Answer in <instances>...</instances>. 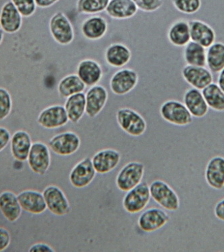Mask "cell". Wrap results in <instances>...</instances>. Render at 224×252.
Masks as SVG:
<instances>
[{"label": "cell", "instance_id": "484cf974", "mask_svg": "<svg viewBox=\"0 0 224 252\" xmlns=\"http://www.w3.org/2000/svg\"><path fill=\"white\" fill-rule=\"evenodd\" d=\"M21 206L17 196L10 191H5L0 194V211L9 222H14L20 218Z\"/></svg>", "mask_w": 224, "mask_h": 252}, {"label": "cell", "instance_id": "5bb4252c", "mask_svg": "<svg viewBox=\"0 0 224 252\" xmlns=\"http://www.w3.org/2000/svg\"><path fill=\"white\" fill-rule=\"evenodd\" d=\"M170 218L164 210L151 208L140 215L138 225L145 233H152L161 229L170 221Z\"/></svg>", "mask_w": 224, "mask_h": 252}, {"label": "cell", "instance_id": "ffe728a7", "mask_svg": "<svg viewBox=\"0 0 224 252\" xmlns=\"http://www.w3.org/2000/svg\"><path fill=\"white\" fill-rule=\"evenodd\" d=\"M191 40L203 46L205 49L210 47L216 41V32L208 24L199 20L189 21Z\"/></svg>", "mask_w": 224, "mask_h": 252}, {"label": "cell", "instance_id": "8992f818", "mask_svg": "<svg viewBox=\"0 0 224 252\" xmlns=\"http://www.w3.org/2000/svg\"><path fill=\"white\" fill-rule=\"evenodd\" d=\"M139 80V74L135 70L121 68L117 70L110 79V91L117 96H124L135 89Z\"/></svg>", "mask_w": 224, "mask_h": 252}, {"label": "cell", "instance_id": "d6a6232c", "mask_svg": "<svg viewBox=\"0 0 224 252\" xmlns=\"http://www.w3.org/2000/svg\"><path fill=\"white\" fill-rule=\"evenodd\" d=\"M174 8L186 15L196 14L201 8V0H172Z\"/></svg>", "mask_w": 224, "mask_h": 252}, {"label": "cell", "instance_id": "6da1fadb", "mask_svg": "<svg viewBox=\"0 0 224 252\" xmlns=\"http://www.w3.org/2000/svg\"><path fill=\"white\" fill-rule=\"evenodd\" d=\"M115 119L121 129L132 137L142 136L147 129V123L144 118L131 108H119L115 113Z\"/></svg>", "mask_w": 224, "mask_h": 252}, {"label": "cell", "instance_id": "7c38bea8", "mask_svg": "<svg viewBox=\"0 0 224 252\" xmlns=\"http://www.w3.org/2000/svg\"><path fill=\"white\" fill-rule=\"evenodd\" d=\"M69 118L65 106L61 104L51 105L40 112L37 122L47 129H56L65 126Z\"/></svg>", "mask_w": 224, "mask_h": 252}, {"label": "cell", "instance_id": "4fadbf2b", "mask_svg": "<svg viewBox=\"0 0 224 252\" xmlns=\"http://www.w3.org/2000/svg\"><path fill=\"white\" fill-rule=\"evenodd\" d=\"M96 174L91 158H84L70 172V183L75 189H84L92 183Z\"/></svg>", "mask_w": 224, "mask_h": 252}, {"label": "cell", "instance_id": "f35d334b", "mask_svg": "<svg viewBox=\"0 0 224 252\" xmlns=\"http://www.w3.org/2000/svg\"><path fill=\"white\" fill-rule=\"evenodd\" d=\"M214 213L215 217L220 221L224 222V198L217 202Z\"/></svg>", "mask_w": 224, "mask_h": 252}, {"label": "cell", "instance_id": "e575fe53", "mask_svg": "<svg viewBox=\"0 0 224 252\" xmlns=\"http://www.w3.org/2000/svg\"><path fill=\"white\" fill-rule=\"evenodd\" d=\"M23 17L28 18L34 15L37 10L35 0H11Z\"/></svg>", "mask_w": 224, "mask_h": 252}, {"label": "cell", "instance_id": "836d02e7", "mask_svg": "<svg viewBox=\"0 0 224 252\" xmlns=\"http://www.w3.org/2000/svg\"><path fill=\"white\" fill-rule=\"evenodd\" d=\"M12 108V97L5 88H0V121L8 117Z\"/></svg>", "mask_w": 224, "mask_h": 252}, {"label": "cell", "instance_id": "8fae6325", "mask_svg": "<svg viewBox=\"0 0 224 252\" xmlns=\"http://www.w3.org/2000/svg\"><path fill=\"white\" fill-rule=\"evenodd\" d=\"M108 91L104 86L97 84L88 88L85 93V114L87 117L93 119L100 115L108 104Z\"/></svg>", "mask_w": 224, "mask_h": 252}, {"label": "cell", "instance_id": "74e56055", "mask_svg": "<svg viewBox=\"0 0 224 252\" xmlns=\"http://www.w3.org/2000/svg\"><path fill=\"white\" fill-rule=\"evenodd\" d=\"M11 137L10 131L7 128L0 126V152L8 146Z\"/></svg>", "mask_w": 224, "mask_h": 252}, {"label": "cell", "instance_id": "ab89813d", "mask_svg": "<svg viewBox=\"0 0 224 252\" xmlns=\"http://www.w3.org/2000/svg\"><path fill=\"white\" fill-rule=\"evenodd\" d=\"M29 252H54V250H53L51 246H49V245L43 244V243H38V244H36L33 245L32 246H31L30 250H29Z\"/></svg>", "mask_w": 224, "mask_h": 252}, {"label": "cell", "instance_id": "60d3db41", "mask_svg": "<svg viewBox=\"0 0 224 252\" xmlns=\"http://www.w3.org/2000/svg\"><path fill=\"white\" fill-rule=\"evenodd\" d=\"M59 1L60 0H35L38 8L41 9L51 8Z\"/></svg>", "mask_w": 224, "mask_h": 252}, {"label": "cell", "instance_id": "b9f144b4", "mask_svg": "<svg viewBox=\"0 0 224 252\" xmlns=\"http://www.w3.org/2000/svg\"><path fill=\"white\" fill-rule=\"evenodd\" d=\"M218 85L224 92V68L218 75Z\"/></svg>", "mask_w": 224, "mask_h": 252}, {"label": "cell", "instance_id": "9a60e30c", "mask_svg": "<svg viewBox=\"0 0 224 252\" xmlns=\"http://www.w3.org/2000/svg\"><path fill=\"white\" fill-rule=\"evenodd\" d=\"M182 78L192 88L203 90L213 83V73L207 68L186 65L181 70Z\"/></svg>", "mask_w": 224, "mask_h": 252}, {"label": "cell", "instance_id": "2e32d148", "mask_svg": "<svg viewBox=\"0 0 224 252\" xmlns=\"http://www.w3.org/2000/svg\"><path fill=\"white\" fill-rule=\"evenodd\" d=\"M95 172L106 174L111 172L119 165L121 154L113 149H105L97 152L91 158Z\"/></svg>", "mask_w": 224, "mask_h": 252}, {"label": "cell", "instance_id": "7a4b0ae2", "mask_svg": "<svg viewBox=\"0 0 224 252\" xmlns=\"http://www.w3.org/2000/svg\"><path fill=\"white\" fill-rule=\"evenodd\" d=\"M159 113L163 120L175 126H188L194 120L184 103L177 100L165 101L160 107Z\"/></svg>", "mask_w": 224, "mask_h": 252}, {"label": "cell", "instance_id": "7bdbcfd3", "mask_svg": "<svg viewBox=\"0 0 224 252\" xmlns=\"http://www.w3.org/2000/svg\"><path fill=\"white\" fill-rule=\"evenodd\" d=\"M3 38H4V31L0 28V45L2 43Z\"/></svg>", "mask_w": 224, "mask_h": 252}, {"label": "cell", "instance_id": "3957f363", "mask_svg": "<svg viewBox=\"0 0 224 252\" xmlns=\"http://www.w3.org/2000/svg\"><path fill=\"white\" fill-rule=\"evenodd\" d=\"M150 187L151 198L163 209L175 212L180 208V199L177 193L169 185L163 180H155Z\"/></svg>", "mask_w": 224, "mask_h": 252}, {"label": "cell", "instance_id": "52a82bcc", "mask_svg": "<svg viewBox=\"0 0 224 252\" xmlns=\"http://www.w3.org/2000/svg\"><path fill=\"white\" fill-rule=\"evenodd\" d=\"M144 171V165L139 161H132L125 165L115 179L117 189L126 192L134 189L142 181Z\"/></svg>", "mask_w": 224, "mask_h": 252}, {"label": "cell", "instance_id": "d590c367", "mask_svg": "<svg viewBox=\"0 0 224 252\" xmlns=\"http://www.w3.org/2000/svg\"><path fill=\"white\" fill-rule=\"evenodd\" d=\"M139 10L143 12H152L159 10L163 4V0H132Z\"/></svg>", "mask_w": 224, "mask_h": 252}, {"label": "cell", "instance_id": "cb8c5ba5", "mask_svg": "<svg viewBox=\"0 0 224 252\" xmlns=\"http://www.w3.org/2000/svg\"><path fill=\"white\" fill-rule=\"evenodd\" d=\"M138 10L132 0H110L105 12L113 19L125 20L133 17Z\"/></svg>", "mask_w": 224, "mask_h": 252}, {"label": "cell", "instance_id": "277c9868", "mask_svg": "<svg viewBox=\"0 0 224 252\" xmlns=\"http://www.w3.org/2000/svg\"><path fill=\"white\" fill-rule=\"evenodd\" d=\"M49 33L53 39L60 45H67L74 40L72 24L62 12H56L49 20Z\"/></svg>", "mask_w": 224, "mask_h": 252}, {"label": "cell", "instance_id": "9c48e42d", "mask_svg": "<svg viewBox=\"0 0 224 252\" xmlns=\"http://www.w3.org/2000/svg\"><path fill=\"white\" fill-rule=\"evenodd\" d=\"M47 209L52 214L58 217H63L71 212V205L67 196L59 187L55 185L49 186L44 190Z\"/></svg>", "mask_w": 224, "mask_h": 252}, {"label": "cell", "instance_id": "e0dca14e", "mask_svg": "<svg viewBox=\"0 0 224 252\" xmlns=\"http://www.w3.org/2000/svg\"><path fill=\"white\" fill-rule=\"evenodd\" d=\"M23 25V16L11 1L3 5L0 11V27L5 32H18Z\"/></svg>", "mask_w": 224, "mask_h": 252}, {"label": "cell", "instance_id": "d4e9b609", "mask_svg": "<svg viewBox=\"0 0 224 252\" xmlns=\"http://www.w3.org/2000/svg\"><path fill=\"white\" fill-rule=\"evenodd\" d=\"M168 39L174 47H185L191 41L189 21L180 19L172 23L168 31Z\"/></svg>", "mask_w": 224, "mask_h": 252}, {"label": "cell", "instance_id": "603a6c76", "mask_svg": "<svg viewBox=\"0 0 224 252\" xmlns=\"http://www.w3.org/2000/svg\"><path fill=\"white\" fill-rule=\"evenodd\" d=\"M32 145L30 135L25 130H18L11 137V152L13 157L21 162L28 159Z\"/></svg>", "mask_w": 224, "mask_h": 252}, {"label": "cell", "instance_id": "7402d4cb", "mask_svg": "<svg viewBox=\"0 0 224 252\" xmlns=\"http://www.w3.org/2000/svg\"><path fill=\"white\" fill-rule=\"evenodd\" d=\"M17 197L22 209L28 213L40 215L47 211L43 194L38 191L25 190L18 194Z\"/></svg>", "mask_w": 224, "mask_h": 252}, {"label": "cell", "instance_id": "f1b7e54d", "mask_svg": "<svg viewBox=\"0 0 224 252\" xmlns=\"http://www.w3.org/2000/svg\"><path fill=\"white\" fill-rule=\"evenodd\" d=\"M187 65L205 67L206 65V50L203 46L190 41L184 47L183 53Z\"/></svg>", "mask_w": 224, "mask_h": 252}, {"label": "cell", "instance_id": "4dcf8cb0", "mask_svg": "<svg viewBox=\"0 0 224 252\" xmlns=\"http://www.w3.org/2000/svg\"><path fill=\"white\" fill-rule=\"evenodd\" d=\"M110 1V0H78L75 8L64 12V14L66 16L74 12L87 15L98 14L106 10Z\"/></svg>", "mask_w": 224, "mask_h": 252}, {"label": "cell", "instance_id": "d6986e66", "mask_svg": "<svg viewBox=\"0 0 224 252\" xmlns=\"http://www.w3.org/2000/svg\"><path fill=\"white\" fill-rule=\"evenodd\" d=\"M76 73L87 89L100 83L103 77V69L98 62L87 59L80 62Z\"/></svg>", "mask_w": 224, "mask_h": 252}, {"label": "cell", "instance_id": "1f68e13d", "mask_svg": "<svg viewBox=\"0 0 224 252\" xmlns=\"http://www.w3.org/2000/svg\"><path fill=\"white\" fill-rule=\"evenodd\" d=\"M205 102L209 108L216 112H224V92L218 84L212 83L202 90Z\"/></svg>", "mask_w": 224, "mask_h": 252}, {"label": "cell", "instance_id": "5b68a950", "mask_svg": "<svg viewBox=\"0 0 224 252\" xmlns=\"http://www.w3.org/2000/svg\"><path fill=\"white\" fill-rule=\"evenodd\" d=\"M150 198L149 185L147 182H141L125 195L122 201L123 208L130 214H137L148 206Z\"/></svg>", "mask_w": 224, "mask_h": 252}, {"label": "cell", "instance_id": "4316f807", "mask_svg": "<svg viewBox=\"0 0 224 252\" xmlns=\"http://www.w3.org/2000/svg\"><path fill=\"white\" fill-rule=\"evenodd\" d=\"M64 106L70 122L78 124L86 112L85 93L84 92L68 97Z\"/></svg>", "mask_w": 224, "mask_h": 252}, {"label": "cell", "instance_id": "f546056e", "mask_svg": "<svg viewBox=\"0 0 224 252\" xmlns=\"http://www.w3.org/2000/svg\"><path fill=\"white\" fill-rule=\"evenodd\" d=\"M206 51V65L213 73H218L224 68V43L215 42Z\"/></svg>", "mask_w": 224, "mask_h": 252}, {"label": "cell", "instance_id": "ac0fdd59", "mask_svg": "<svg viewBox=\"0 0 224 252\" xmlns=\"http://www.w3.org/2000/svg\"><path fill=\"white\" fill-rule=\"evenodd\" d=\"M205 179L211 189L221 190L224 189V157L214 156L207 163Z\"/></svg>", "mask_w": 224, "mask_h": 252}, {"label": "cell", "instance_id": "ba28073f", "mask_svg": "<svg viewBox=\"0 0 224 252\" xmlns=\"http://www.w3.org/2000/svg\"><path fill=\"white\" fill-rule=\"evenodd\" d=\"M48 146L56 155L67 157L78 152L81 139L76 132L65 131L51 138Z\"/></svg>", "mask_w": 224, "mask_h": 252}, {"label": "cell", "instance_id": "44dd1931", "mask_svg": "<svg viewBox=\"0 0 224 252\" xmlns=\"http://www.w3.org/2000/svg\"><path fill=\"white\" fill-rule=\"evenodd\" d=\"M183 103L194 118L201 119L208 113L209 108L201 90L194 88L186 90L183 95Z\"/></svg>", "mask_w": 224, "mask_h": 252}, {"label": "cell", "instance_id": "30bf717a", "mask_svg": "<svg viewBox=\"0 0 224 252\" xmlns=\"http://www.w3.org/2000/svg\"><path fill=\"white\" fill-rule=\"evenodd\" d=\"M27 161L33 172L41 176L45 175L49 170L51 163L49 147L42 142L32 143Z\"/></svg>", "mask_w": 224, "mask_h": 252}, {"label": "cell", "instance_id": "8d00e7d4", "mask_svg": "<svg viewBox=\"0 0 224 252\" xmlns=\"http://www.w3.org/2000/svg\"><path fill=\"white\" fill-rule=\"evenodd\" d=\"M11 235L8 230L0 227V252L4 251L10 246Z\"/></svg>", "mask_w": 224, "mask_h": 252}, {"label": "cell", "instance_id": "83f0119b", "mask_svg": "<svg viewBox=\"0 0 224 252\" xmlns=\"http://www.w3.org/2000/svg\"><path fill=\"white\" fill-rule=\"evenodd\" d=\"M87 86L77 73L66 75L59 81L57 85L58 94L61 98H67L75 94L84 93Z\"/></svg>", "mask_w": 224, "mask_h": 252}]
</instances>
